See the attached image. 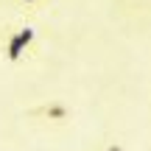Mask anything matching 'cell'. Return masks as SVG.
<instances>
[{"mask_svg":"<svg viewBox=\"0 0 151 151\" xmlns=\"http://www.w3.org/2000/svg\"><path fill=\"white\" fill-rule=\"evenodd\" d=\"M31 115H37V118L48 120V123H67V120H70V115H73V109L67 106V104L62 101V98H50L48 104L37 106Z\"/></svg>","mask_w":151,"mask_h":151,"instance_id":"6da1fadb","label":"cell"},{"mask_svg":"<svg viewBox=\"0 0 151 151\" xmlns=\"http://www.w3.org/2000/svg\"><path fill=\"white\" fill-rule=\"evenodd\" d=\"M28 50H31V48L17 37V31H9V34H6V39H3V53H6V59H9L11 65H20V62L25 59Z\"/></svg>","mask_w":151,"mask_h":151,"instance_id":"7a4b0ae2","label":"cell"},{"mask_svg":"<svg viewBox=\"0 0 151 151\" xmlns=\"http://www.w3.org/2000/svg\"><path fill=\"white\" fill-rule=\"evenodd\" d=\"M17 37H20L22 42L31 48V45H34V39H37V28H31V25H20V28H17Z\"/></svg>","mask_w":151,"mask_h":151,"instance_id":"3957f363","label":"cell"},{"mask_svg":"<svg viewBox=\"0 0 151 151\" xmlns=\"http://www.w3.org/2000/svg\"><path fill=\"white\" fill-rule=\"evenodd\" d=\"M101 151H126V146H123V143H118V140H109V143H104Z\"/></svg>","mask_w":151,"mask_h":151,"instance_id":"277c9868","label":"cell"},{"mask_svg":"<svg viewBox=\"0 0 151 151\" xmlns=\"http://www.w3.org/2000/svg\"><path fill=\"white\" fill-rule=\"evenodd\" d=\"M22 6H34V3H39V0H20Z\"/></svg>","mask_w":151,"mask_h":151,"instance_id":"5b68a950","label":"cell"}]
</instances>
